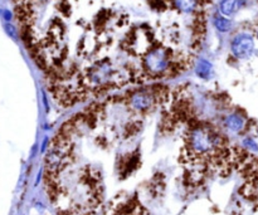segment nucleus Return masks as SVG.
<instances>
[{
	"label": "nucleus",
	"mask_w": 258,
	"mask_h": 215,
	"mask_svg": "<svg viewBox=\"0 0 258 215\" xmlns=\"http://www.w3.org/2000/svg\"><path fill=\"white\" fill-rule=\"evenodd\" d=\"M217 145V136L207 128H194L189 136V146L196 154L203 155L213 150Z\"/></svg>",
	"instance_id": "f257e3e1"
},
{
	"label": "nucleus",
	"mask_w": 258,
	"mask_h": 215,
	"mask_svg": "<svg viewBox=\"0 0 258 215\" xmlns=\"http://www.w3.org/2000/svg\"><path fill=\"white\" fill-rule=\"evenodd\" d=\"M254 48L253 39L248 34H238L232 42V52L237 58H248Z\"/></svg>",
	"instance_id": "f03ea898"
},
{
	"label": "nucleus",
	"mask_w": 258,
	"mask_h": 215,
	"mask_svg": "<svg viewBox=\"0 0 258 215\" xmlns=\"http://www.w3.org/2000/svg\"><path fill=\"white\" fill-rule=\"evenodd\" d=\"M146 67L151 73H161L168 68L169 57L165 50L156 49L153 50L150 54L146 57Z\"/></svg>",
	"instance_id": "7ed1b4c3"
},
{
	"label": "nucleus",
	"mask_w": 258,
	"mask_h": 215,
	"mask_svg": "<svg viewBox=\"0 0 258 215\" xmlns=\"http://www.w3.org/2000/svg\"><path fill=\"white\" fill-rule=\"evenodd\" d=\"M154 97L149 92H136L131 96L130 103L135 110L146 111L151 107Z\"/></svg>",
	"instance_id": "20e7f679"
},
{
	"label": "nucleus",
	"mask_w": 258,
	"mask_h": 215,
	"mask_svg": "<svg viewBox=\"0 0 258 215\" xmlns=\"http://www.w3.org/2000/svg\"><path fill=\"white\" fill-rule=\"evenodd\" d=\"M197 75L201 78H203V80H208V78H211L212 75H213V67H212L211 63L207 62V60H199L198 67H197Z\"/></svg>",
	"instance_id": "39448f33"
},
{
	"label": "nucleus",
	"mask_w": 258,
	"mask_h": 215,
	"mask_svg": "<svg viewBox=\"0 0 258 215\" xmlns=\"http://www.w3.org/2000/svg\"><path fill=\"white\" fill-rule=\"evenodd\" d=\"M239 7V0H222L221 2V12L223 15L234 14Z\"/></svg>",
	"instance_id": "423d86ee"
},
{
	"label": "nucleus",
	"mask_w": 258,
	"mask_h": 215,
	"mask_svg": "<svg viewBox=\"0 0 258 215\" xmlns=\"http://www.w3.org/2000/svg\"><path fill=\"white\" fill-rule=\"evenodd\" d=\"M175 5L181 12L190 13L198 5V0H175Z\"/></svg>",
	"instance_id": "0eeeda50"
},
{
	"label": "nucleus",
	"mask_w": 258,
	"mask_h": 215,
	"mask_svg": "<svg viewBox=\"0 0 258 215\" xmlns=\"http://www.w3.org/2000/svg\"><path fill=\"white\" fill-rule=\"evenodd\" d=\"M228 128H231L232 131H239L244 125V121L241 116L238 115H231L226 121Z\"/></svg>",
	"instance_id": "6e6552de"
},
{
	"label": "nucleus",
	"mask_w": 258,
	"mask_h": 215,
	"mask_svg": "<svg viewBox=\"0 0 258 215\" xmlns=\"http://www.w3.org/2000/svg\"><path fill=\"white\" fill-rule=\"evenodd\" d=\"M214 24H216L217 29L221 30V32H228V30L231 29V22L223 17L216 18V20H214Z\"/></svg>",
	"instance_id": "1a4fd4ad"
},
{
	"label": "nucleus",
	"mask_w": 258,
	"mask_h": 215,
	"mask_svg": "<svg viewBox=\"0 0 258 215\" xmlns=\"http://www.w3.org/2000/svg\"><path fill=\"white\" fill-rule=\"evenodd\" d=\"M7 32L9 33V35H12V37H15V29H14V27H13V25H10V24H7Z\"/></svg>",
	"instance_id": "9d476101"
}]
</instances>
